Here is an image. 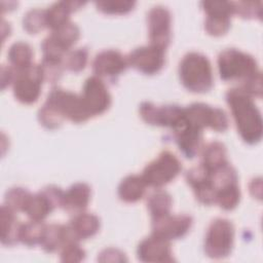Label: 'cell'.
<instances>
[{"label": "cell", "mask_w": 263, "mask_h": 263, "mask_svg": "<svg viewBox=\"0 0 263 263\" xmlns=\"http://www.w3.org/2000/svg\"><path fill=\"white\" fill-rule=\"evenodd\" d=\"M226 102L241 139L251 145L258 143L263 134V121L253 98L240 88L232 87L226 92Z\"/></svg>", "instance_id": "cell-1"}, {"label": "cell", "mask_w": 263, "mask_h": 263, "mask_svg": "<svg viewBox=\"0 0 263 263\" xmlns=\"http://www.w3.org/2000/svg\"><path fill=\"white\" fill-rule=\"evenodd\" d=\"M217 64L220 78L224 81L238 82V86L261 73L255 58L236 48L222 50Z\"/></svg>", "instance_id": "cell-2"}, {"label": "cell", "mask_w": 263, "mask_h": 263, "mask_svg": "<svg viewBox=\"0 0 263 263\" xmlns=\"http://www.w3.org/2000/svg\"><path fill=\"white\" fill-rule=\"evenodd\" d=\"M179 76L185 88L192 92H206L214 84L211 62L197 51H190L183 57L179 64Z\"/></svg>", "instance_id": "cell-3"}, {"label": "cell", "mask_w": 263, "mask_h": 263, "mask_svg": "<svg viewBox=\"0 0 263 263\" xmlns=\"http://www.w3.org/2000/svg\"><path fill=\"white\" fill-rule=\"evenodd\" d=\"M182 163L171 151H162L149 162L143 170L141 176L148 187L161 188L173 181L181 172Z\"/></svg>", "instance_id": "cell-4"}, {"label": "cell", "mask_w": 263, "mask_h": 263, "mask_svg": "<svg viewBox=\"0 0 263 263\" xmlns=\"http://www.w3.org/2000/svg\"><path fill=\"white\" fill-rule=\"evenodd\" d=\"M234 242L233 224L224 218L213 220L204 238V252L213 259H223L232 251Z\"/></svg>", "instance_id": "cell-5"}, {"label": "cell", "mask_w": 263, "mask_h": 263, "mask_svg": "<svg viewBox=\"0 0 263 263\" xmlns=\"http://www.w3.org/2000/svg\"><path fill=\"white\" fill-rule=\"evenodd\" d=\"M13 70L12 91L14 98L26 105L35 103L40 96L43 82L40 66L32 64L26 68H13Z\"/></svg>", "instance_id": "cell-6"}, {"label": "cell", "mask_w": 263, "mask_h": 263, "mask_svg": "<svg viewBox=\"0 0 263 263\" xmlns=\"http://www.w3.org/2000/svg\"><path fill=\"white\" fill-rule=\"evenodd\" d=\"M45 103L58 110L63 117L75 123H81L90 118L81 97L61 87H53L48 92Z\"/></svg>", "instance_id": "cell-7"}, {"label": "cell", "mask_w": 263, "mask_h": 263, "mask_svg": "<svg viewBox=\"0 0 263 263\" xmlns=\"http://www.w3.org/2000/svg\"><path fill=\"white\" fill-rule=\"evenodd\" d=\"M184 110L187 119L201 129L210 127L215 132H225L228 128V116L221 108L204 103H192Z\"/></svg>", "instance_id": "cell-8"}, {"label": "cell", "mask_w": 263, "mask_h": 263, "mask_svg": "<svg viewBox=\"0 0 263 263\" xmlns=\"http://www.w3.org/2000/svg\"><path fill=\"white\" fill-rule=\"evenodd\" d=\"M64 191L54 185L43 187L39 192L31 194L24 213L31 219L43 221L55 208L61 206Z\"/></svg>", "instance_id": "cell-9"}, {"label": "cell", "mask_w": 263, "mask_h": 263, "mask_svg": "<svg viewBox=\"0 0 263 263\" xmlns=\"http://www.w3.org/2000/svg\"><path fill=\"white\" fill-rule=\"evenodd\" d=\"M80 97L90 117L103 114L111 105V96L104 80L96 75L84 81Z\"/></svg>", "instance_id": "cell-10"}, {"label": "cell", "mask_w": 263, "mask_h": 263, "mask_svg": "<svg viewBox=\"0 0 263 263\" xmlns=\"http://www.w3.org/2000/svg\"><path fill=\"white\" fill-rule=\"evenodd\" d=\"M148 35L150 44L166 49L172 39V15L167 7L155 5L147 13Z\"/></svg>", "instance_id": "cell-11"}, {"label": "cell", "mask_w": 263, "mask_h": 263, "mask_svg": "<svg viewBox=\"0 0 263 263\" xmlns=\"http://www.w3.org/2000/svg\"><path fill=\"white\" fill-rule=\"evenodd\" d=\"M142 119L150 124L173 128L184 117V108L179 105L156 106L151 102H142L139 107Z\"/></svg>", "instance_id": "cell-12"}, {"label": "cell", "mask_w": 263, "mask_h": 263, "mask_svg": "<svg viewBox=\"0 0 263 263\" xmlns=\"http://www.w3.org/2000/svg\"><path fill=\"white\" fill-rule=\"evenodd\" d=\"M192 217L186 214L171 213L152 218V233L167 240L182 238L192 226Z\"/></svg>", "instance_id": "cell-13"}, {"label": "cell", "mask_w": 263, "mask_h": 263, "mask_svg": "<svg viewBox=\"0 0 263 263\" xmlns=\"http://www.w3.org/2000/svg\"><path fill=\"white\" fill-rule=\"evenodd\" d=\"M164 51L152 44L137 47L126 57L128 66L147 75L156 74L164 66Z\"/></svg>", "instance_id": "cell-14"}, {"label": "cell", "mask_w": 263, "mask_h": 263, "mask_svg": "<svg viewBox=\"0 0 263 263\" xmlns=\"http://www.w3.org/2000/svg\"><path fill=\"white\" fill-rule=\"evenodd\" d=\"M172 129L175 141L183 155L189 159L195 157L202 148L203 129L190 122L185 113L181 121Z\"/></svg>", "instance_id": "cell-15"}, {"label": "cell", "mask_w": 263, "mask_h": 263, "mask_svg": "<svg viewBox=\"0 0 263 263\" xmlns=\"http://www.w3.org/2000/svg\"><path fill=\"white\" fill-rule=\"evenodd\" d=\"M127 59L116 49H104L96 54L92 61V71L96 76L106 79H116L127 68Z\"/></svg>", "instance_id": "cell-16"}, {"label": "cell", "mask_w": 263, "mask_h": 263, "mask_svg": "<svg viewBox=\"0 0 263 263\" xmlns=\"http://www.w3.org/2000/svg\"><path fill=\"white\" fill-rule=\"evenodd\" d=\"M187 183L192 187L196 199L203 204L211 205L216 201V189L212 183L210 171L201 163L192 166L185 174Z\"/></svg>", "instance_id": "cell-17"}, {"label": "cell", "mask_w": 263, "mask_h": 263, "mask_svg": "<svg viewBox=\"0 0 263 263\" xmlns=\"http://www.w3.org/2000/svg\"><path fill=\"white\" fill-rule=\"evenodd\" d=\"M137 256L142 262L164 263L175 261L171 241L153 233L139 243L137 248Z\"/></svg>", "instance_id": "cell-18"}, {"label": "cell", "mask_w": 263, "mask_h": 263, "mask_svg": "<svg viewBox=\"0 0 263 263\" xmlns=\"http://www.w3.org/2000/svg\"><path fill=\"white\" fill-rule=\"evenodd\" d=\"M70 241H80L97 234L100 229V219L91 213H79L74 215L66 225Z\"/></svg>", "instance_id": "cell-19"}, {"label": "cell", "mask_w": 263, "mask_h": 263, "mask_svg": "<svg viewBox=\"0 0 263 263\" xmlns=\"http://www.w3.org/2000/svg\"><path fill=\"white\" fill-rule=\"evenodd\" d=\"M90 195L91 189L88 184L83 182L75 183L64 191L61 208L73 215L82 213L88 205Z\"/></svg>", "instance_id": "cell-20"}, {"label": "cell", "mask_w": 263, "mask_h": 263, "mask_svg": "<svg viewBox=\"0 0 263 263\" xmlns=\"http://www.w3.org/2000/svg\"><path fill=\"white\" fill-rule=\"evenodd\" d=\"M84 4L85 2L82 1H59L52 3L45 9L46 28L53 31L62 27L70 21V13L79 9Z\"/></svg>", "instance_id": "cell-21"}, {"label": "cell", "mask_w": 263, "mask_h": 263, "mask_svg": "<svg viewBox=\"0 0 263 263\" xmlns=\"http://www.w3.org/2000/svg\"><path fill=\"white\" fill-rule=\"evenodd\" d=\"M1 242L4 246H14L20 241V231L22 223L17 220L16 212L2 204L0 209Z\"/></svg>", "instance_id": "cell-22"}, {"label": "cell", "mask_w": 263, "mask_h": 263, "mask_svg": "<svg viewBox=\"0 0 263 263\" xmlns=\"http://www.w3.org/2000/svg\"><path fill=\"white\" fill-rule=\"evenodd\" d=\"M147 187L141 175H128L119 183L117 194L122 201L133 203L143 198Z\"/></svg>", "instance_id": "cell-23"}, {"label": "cell", "mask_w": 263, "mask_h": 263, "mask_svg": "<svg viewBox=\"0 0 263 263\" xmlns=\"http://www.w3.org/2000/svg\"><path fill=\"white\" fill-rule=\"evenodd\" d=\"M68 234L66 225L62 224H49L45 226L40 247L47 253H53L60 251L61 248L68 242Z\"/></svg>", "instance_id": "cell-24"}, {"label": "cell", "mask_w": 263, "mask_h": 263, "mask_svg": "<svg viewBox=\"0 0 263 263\" xmlns=\"http://www.w3.org/2000/svg\"><path fill=\"white\" fill-rule=\"evenodd\" d=\"M201 164L209 171L225 163L227 160V150L223 143L213 141L201 148Z\"/></svg>", "instance_id": "cell-25"}, {"label": "cell", "mask_w": 263, "mask_h": 263, "mask_svg": "<svg viewBox=\"0 0 263 263\" xmlns=\"http://www.w3.org/2000/svg\"><path fill=\"white\" fill-rule=\"evenodd\" d=\"M172 204L173 199L171 194L160 188L153 191L147 198V209L152 218L171 213Z\"/></svg>", "instance_id": "cell-26"}, {"label": "cell", "mask_w": 263, "mask_h": 263, "mask_svg": "<svg viewBox=\"0 0 263 263\" xmlns=\"http://www.w3.org/2000/svg\"><path fill=\"white\" fill-rule=\"evenodd\" d=\"M8 61L11 67L15 69L26 68L32 65L33 59V50L29 43L24 41L14 42L8 50L7 53Z\"/></svg>", "instance_id": "cell-27"}, {"label": "cell", "mask_w": 263, "mask_h": 263, "mask_svg": "<svg viewBox=\"0 0 263 263\" xmlns=\"http://www.w3.org/2000/svg\"><path fill=\"white\" fill-rule=\"evenodd\" d=\"M46 224L43 221L31 220L22 223L20 231V241L28 247L40 245Z\"/></svg>", "instance_id": "cell-28"}, {"label": "cell", "mask_w": 263, "mask_h": 263, "mask_svg": "<svg viewBox=\"0 0 263 263\" xmlns=\"http://www.w3.org/2000/svg\"><path fill=\"white\" fill-rule=\"evenodd\" d=\"M50 36L66 50H70L71 47L77 42L80 37V30L76 24L69 21L57 30L51 31Z\"/></svg>", "instance_id": "cell-29"}, {"label": "cell", "mask_w": 263, "mask_h": 263, "mask_svg": "<svg viewBox=\"0 0 263 263\" xmlns=\"http://www.w3.org/2000/svg\"><path fill=\"white\" fill-rule=\"evenodd\" d=\"M240 196L241 194L238 183L230 184L217 191L215 203L225 211H231L238 205Z\"/></svg>", "instance_id": "cell-30"}, {"label": "cell", "mask_w": 263, "mask_h": 263, "mask_svg": "<svg viewBox=\"0 0 263 263\" xmlns=\"http://www.w3.org/2000/svg\"><path fill=\"white\" fill-rule=\"evenodd\" d=\"M88 60V50L86 47L70 49L62 60L64 69L72 72H80L86 66Z\"/></svg>", "instance_id": "cell-31"}, {"label": "cell", "mask_w": 263, "mask_h": 263, "mask_svg": "<svg viewBox=\"0 0 263 263\" xmlns=\"http://www.w3.org/2000/svg\"><path fill=\"white\" fill-rule=\"evenodd\" d=\"M31 192L23 187H12L5 192L4 204L14 212H24L31 196Z\"/></svg>", "instance_id": "cell-32"}, {"label": "cell", "mask_w": 263, "mask_h": 263, "mask_svg": "<svg viewBox=\"0 0 263 263\" xmlns=\"http://www.w3.org/2000/svg\"><path fill=\"white\" fill-rule=\"evenodd\" d=\"M23 27L30 34H37L46 28L45 9L36 7L28 10L23 17Z\"/></svg>", "instance_id": "cell-33"}, {"label": "cell", "mask_w": 263, "mask_h": 263, "mask_svg": "<svg viewBox=\"0 0 263 263\" xmlns=\"http://www.w3.org/2000/svg\"><path fill=\"white\" fill-rule=\"evenodd\" d=\"M97 8L107 14H125L134 9L136 2L130 0H104L95 2Z\"/></svg>", "instance_id": "cell-34"}, {"label": "cell", "mask_w": 263, "mask_h": 263, "mask_svg": "<svg viewBox=\"0 0 263 263\" xmlns=\"http://www.w3.org/2000/svg\"><path fill=\"white\" fill-rule=\"evenodd\" d=\"M37 117L40 124L49 129L58 128L59 126H61L65 119L58 110H55L53 107H51L45 102L38 110Z\"/></svg>", "instance_id": "cell-35"}, {"label": "cell", "mask_w": 263, "mask_h": 263, "mask_svg": "<svg viewBox=\"0 0 263 263\" xmlns=\"http://www.w3.org/2000/svg\"><path fill=\"white\" fill-rule=\"evenodd\" d=\"M229 16L223 15H206L204 21V29L212 36H222L230 28Z\"/></svg>", "instance_id": "cell-36"}, {"label": "cell", "mask_w": 263, "mask_h": 263, "mask_svg": "<svg viewBox=\"0 0 263 263\" xmlns=\"http://www.w3.org/2000/svg\"><path fill=\"white\" fill-rule=\"evenodd\" d=\"M234 14L243 18H261L262 2L261 1H237L233 2Z\"/></svg>", "instance_id": "cell-37"}, {"label": "cell", "mask_w": 263, "mask_h": 263, "mask_svg": "<svg viewBox=\"0 0 263 263\" xmlns=\"http://www.w3.org/2000/svg\"><path fill=\"white\" fill-rule=\"evenodd\" d=\"M206 15L229 16L234 14L233 1H202L200 2Z\"/></svg>", "instance_id": "cell-38"}, {"label": "cell", "mask_w": 263, "mask_h": 263, "mask_svg": "<svg viewBox=\"0 0 263 263\" xmlns=\"http://www.w3.org/2000/svg\"><path fill=\"white\" fill-rule=\"evenodd\" d=\"M39 66L41 69L43 81L54 83L59 81L63 75L64 66L62 62L43 59L42 62L39 64Z\"/></svg>", "instance_id": "cell-39"}, {"label": "cell", "mask_w": 263, "mask_h": 263, "mask_svg": "<svg viewBox=\"0 0 263 263\" xmlns=\"http://www.w3.org/2000/svg\"><path fill=\"white\" fill-rule=\"evenodd\" d=\"M60 258L62 262H80L85 258V251L80 247L79 241H69L61 248Z\"/></svg>", "instance_id": "cell-40"}, {"label": "cell", "mask_w": 263, "mask_h": 263, "mask_svg": "<svg viewBox=\"0 0 263 263\" xmlns=\"http://www.w3.org/2000/svg\"><path fill=\"white\" fill-rule=\"evenodd\" d=\"M98 257V260L101 262H122L126 261V258L124 254L119 251L118 249L114 248H108L103 250Z\"/></svg>", "instance_id": "cell-41"}, {"label": "cell", "mask_w": 263, "mask_h": 263, "mask_svg": "<svg viewBox=\"0 0 263 263\" xmlns=\"http://www.w3.org/2000/svg\"><path fill=\"white\" fill-rule=\"evenodd\" d=\"M14 78V70L12 67L2 65L1 67V88L4 89L9 84H12Z\"/></svg>", "instance_id": "cell-42"}, {"label": "cell", "mask_w": 263, "mask_h": 263, "mask_svg": "<svg viewBox=\"0 0 263 263\" xmlns=\"http://www.w3.org/2000/svg\"><path fill=\"white\" fill-rule=\"evenodd\" d=\"M249 189H250L251 194L254 197H257L260 199L261 195H262V180H261V178L253 179L249 185Z\"/></svg>", "instance_id": "cell-43"}]
</instances>
